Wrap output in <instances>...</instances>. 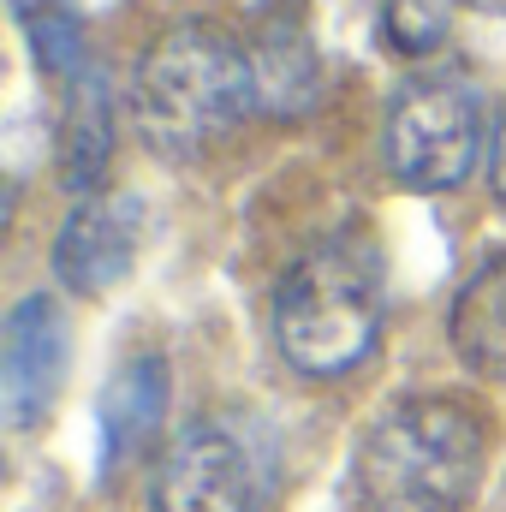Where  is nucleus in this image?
Wrapping results in <instances>:
<instances>
[{
	"label": "nucleus",
	"instance_id": "13",
	"mask_svg": "<svg viewBox=\"0 0 506 512\" xmlns=\"http://www.w3.org/2000/svg\"><path fill=\"white\" fill-rule=\"evenodd\" d=\"M453 24V0H381V36L393 54H429L447 42Z\"/></svg>",
	"mask_w": 506,
	"mask_h": 512
},
{
	"label": "nucleus",
	"instance_id": "14",
	"mask_svg": "<svg viewBox=\"0 0 506 512\" xmlns=\"http://www.w3.org/2000/svg\"><path fill=\"white\" fill-rule=\"evenodd\" d=\"M489 185H495V203H501V215H506V120H501V131H495V155H489Z\"/></svg>",
	"mask_w": 506,
	"mask_h": 512
},
{
	"label": "nucleus",
	"instance_id": "7",
	"mask_svg": "<svg viewBox=\"0 0 506 512\" xmlns=\"http://www.w3.org/2000/svg\"><path fill=\"white\" fill-rule=\"evenodd\" d=\"M137 245H143V203L131 191H90L72 203L54 239V280L78 298H96L131 274Z\"/></svg>",
	"mask_w": 506,
	"mask_h": 512
},
{
	"label": "nucleus",
	"instance_id": "11",
	"mask_svg": "<svg viewBox=\"0 0 506 512\" xmlns=\"http://www.w3.org/2000/svg\"><path fill=\"white\" fill-rule=\"evenodd\" d=\"M114 155V102H108V78L102 66H84L66 84V114H60V173L78 197H90L108 173Z\"/></svg>",
	"mask_w": 506,
	"mask_h": 512
},
{
	"label": "nucleus",
	"instance_id": "2",
	"mask_svg": "<svg viewBox=\"0 0 506 512\" xmlns=\"http://www.w3.org/2000/svg\"><path fill=\"white\" fill-rule=\"evenodd\" d=\"M483 417L465 399L417 393L387 405L352 453L364 512H465L483 483Z\"/></svg>",
	"mask_w": 506,
	"mask_h": 512
},
{
	"label": "nucleus",
	"instance_id": "1",
	"mask_svg": "<svg viewBox=\"0 0 506 512\" xmlns=\"http://www.w3.org/2000/svg\"><path fill=\"white\" fill-rule=\"evenodd\" d=\"M131 114L161 161H197L245 114H256L251 48L203 18L161 30L137 60Z\"/></svg>",
	"mask_w": 506,
	"mask_h": 512
},
{
	"label": "nucleus",
	"instance_id": "5",
	"mask_svg": "<svg viewBox=\"0 0 506 512\" xmlns=\"http://www.w3.org/2000/svg\"><path fill=\"white\" fill-rule=\"evenodd\" d=\"M274 495V447L239 411L197 417L155 471V512H262Z\"/></svg>",
	"mask_w": 506,
	"mask_h": 512
},
{
	"label": "nucleus",
	"instance_id": "8",
	"mask_svg": "<svg viewBox=\"0 0 506 512\" xmlns=\"http://www.w3.org/2000/svg\"><path fill=\"white\" fill-rule=\"evenodd\" d=\"M167 364L155 358V352H143V358H126L108 387H102V399H96V429H102V471H120L131 465L155 435H161V423H167Z\"/></svg>",
	"mask_w": 506,
	"mask_h": 512
},
{
	"label": "nucleus",
	"instance_id": "10",
	"mask_svg": "<svg viewBox=\"0 0 506 512\" xmlns=\"http://www.w3.org/2000/svg\"><path fill=\"white\" fill-rule=\"evenodd\" d=\"M447 334H453V352L471 376L506 382V251L483 256L465 274L453 316H447Z\"/></svg>",
	"mask_w": 506,
	"mask_h": 512
},
{
	"label": "nucleus",
	"instance_id": "15",
	"mask_svg": "<svg viewBox=\"0 0 506 512\" xmlns=\"http://www.w3.org/2000/svg\"><path fill=\"white\" fill-rule=\"evenodd\" d=\"M471 6H501V0H471Z\"/></svg>",
	"mask_w": 506,
	"mask_h": 512
},
{
	"label": "nucleus",
	"instance_id": "6",
	"mask_svg": "<svg viewBox=\"0 0 506 512\" xmlns=\"http://www.w3.org/2000/svg\"><path fill=\"white\" fill-rule=\"evenodd\" d=\"M66 364H72V334H66L60 304L48 292L12 304L6 346H0V417H6V429H36L54 411Z\"/></svg>",
	"mask_w": 506,
	"mask_h": 512
},
{
	"label": "nucleus",
	"instance_id": "4",
	"mask_svg": "<svg viewBox=\"0 0 506 512\" xmlns=\"http://www.w3.org/2000/svg\"><path fill=\"white\" fill-rule=\"evenodd\" d=\"M381 155L411 191H453L483 155V90L459 72H417L387 102Z\"/></svg>",
	"mask_w": 506,
	"mask_h": 512
},
{
	"label": "nucleus",
	"instance_id": "3",
	"mask_svg": "<svg viewBox=\"0 0 506 512\" xmlns=\"http://www.w3.org/2000/svg\"><path fill=\"white\" fill-rule=\"evenodd\" d=\"M381 316H387V268L370 239L340 233L322 239L286 268V280L274 286V352L310 376H346L358 370L381 340Z\"/></svg>",
	"mask_w": 506,
	"mask_h": 512
},
{
	"label": "nucleus",
	"instance_id": "12",
	"mask_svg": "<svg viewBox=\"0 0 506 512\" xmlns=\"http://www.w3.org/2000/svg\"><path fill=\"white\" fill-rule=\"evenodd\" d=\"M18 24H24V36H30V48H36V66H42L48 78L72 84V78L90 66L84 24H78L72 6H60V0H18Z\"/></svg>",
	"mask_w": 506,
	"mask_h": 512
},
{
	"label": "nucleus",
	"instance_id": "9",
	"mask_svg": "<svg viewBox=\"0 0 506 512\" xmlns=\"http://www.w3.org/2000/svg\"><path fill=\"white\" fill-rule=\"evenodd\" d=\"M245 48H251V72H256V114L304 120L322 96V60H316L310 36L292 18H268Z\"/></svg>",
	"mask_w": 506,
	"mask_h": 512
}]
</instances>
